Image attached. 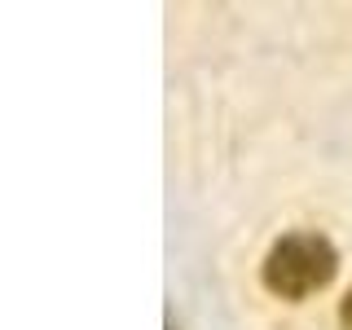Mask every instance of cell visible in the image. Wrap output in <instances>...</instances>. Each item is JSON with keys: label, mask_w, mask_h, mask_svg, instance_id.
<instances>
[{"label": "cell", "mask_w": 352, "mask_h": 330, "mask_svg": "<svg viewBox=\"0 0 352 330\" xmlns=\"http://www.w3.org/2000/svg\"><path fill=\"white\" fill-rule=\"evenodd\" d=\"M330 273H335V251H330L326 238H313V234L282 238L264 260V286L273 295H286V300H300V295L326 286Z\"/></svg>", "instance_id": "6da1fadb"}, {"label": "cell", "mask_w": 352, "mask_h": 330, "mask_svg": "<svg viewBox=\"0 0 352 330\" xmlns=\"http://www.w3.org/2000/svg\"><path fill=\"white\" fill-rule=\"evenodd\" d=\"M339 322H344V330H352V291H348V300H344V308H339Z\"/></svg>", "instance_id": "7a4b0ae2"}]
</instances>
